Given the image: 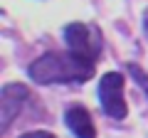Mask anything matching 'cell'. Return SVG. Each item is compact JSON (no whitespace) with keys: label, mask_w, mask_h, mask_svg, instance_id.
I'll return each instance as SVG.
<instances>
[{"label":"cell","mask_w":148,"mask_h":138,"mask_svg":"<svg viewBox=\"0 0 148 138\" xmlns=\"http://www.w3.org/2000/svg\"><path fill=\"white\" fill-rule=\"evenodd\" d=\"M96 72V62L79 52H47L27 67V77L35 84H72L89 81Z\"/></svg>","instance_id":"cell-1"},{"label":"cell","mask_w":148,"mask_h":138,"mask_svg":"<svg viewBox=\"0 0 148 138\" xmlns=\"http://www.w3.org/2000/svg\"><path fill=\"white\" fill-rule=\"evenodd\" d=\"M99 104L101 111L109 118L123 121L128 113V104L123 96V74L121 72H106L99 79Z\"/></svg>","instance_id":"cell-2"},{"label":"cell","mask_w":148,"mask_h":138,"mask_svg":"<svg viewBox=\"0 0 148 138\" xmlns=\"http://www.w3.org/2000/svg\"><path fill=\"white\" fill-rule=\"evenodd\" d=\"M64 42L72 52H79L84 57L99 62L101 57V32L89 27L86 22H69L64 27Z\"/></svg>","instance_id":"cell-3"},{"label":"cell","mask_w":148,"mask_h":138,"mask_svg":"<svg viewBox=\"0 0 148 138\" xmlns=\"http://www.w3.org/2000/svg\"><path fill=\"white\" fill-rule=\"evenodd\" d=\"M30 89L25 84H5L0 91V131H8L15 116L20 113V106L27 101Z\"/></svg>","instance_id":"cell-4"},{"label":"cell","mask_w":148,"mask_h":138,"mask_svg":"<svg viewBox=\"0 0 148 138\" xmlns=\"http://www.w3.org/2000/svg\"><path fill=\"white\" fill-rule=\"evenodd\" d=\"M64 123L74 133V138H96V128L91 121V113L84 106H69L64 113Z\"/></svg>","instance_id":"cell-5"},{"label":"cell","mask_w":148,"mask_h":138,"mask_svg":"<svg viewBox=\"0 0 148 138\" xmlns=\"http://www.w3.org/2000/svg\"><path fill=\"white\" fill-rule=\"evenodd\" d=\"M128 72L133 74V79H136L138 84H141L143 89H146V94H148V79H146V74H143V69H138L136 64H128Z\"/></svg>","instance_id":"cell-6"},{"label":"cell","mask_w":148,"mask_h":138,"mask_svg":"<svg viewBox=\"0 0 148 138\" xmlns=\"http://www.w3.org/2000/svg\"><path fill=\"white\" fill-rule=\"evenodd\" d=\"M20 138H57V136L49 133V131H27V133H22Z\"/></svg>","instance_id":"cell-7"},{"label":"cell","mask_w":148,"mask_h":138,"mask_svg":"<svg viewBox=\"0 0 148 138\" xmlns=\"http://www.w3.org/2000/svg\"><path fill=\"white\" fill-rule=\"evenodd\" d=\"M143 32H146V37H148V10L143 12Z\"/></svg>","instance_id":"cell-8"}]
</instances>
